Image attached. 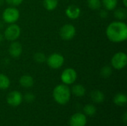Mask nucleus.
<instances>
[{
  "instance_id": "f257e3e1",
  "label": "nucleus",
  "mask_w": 127,
  "mask_h": 126,
  "mask_svg": "<svg viewBox=\"0 0 127 126\" xmlns=\"http://www.w3.org/2000/svg\"><path fill=\"white\" fill-rule=\"evenodd\" d=\"M107 39L114 43H121L127 39V25L124 21L115 20L108 25L106 29Z\"/></svg>"
},
{
  "instance_id": "f03ea898",
  "label": "nucleus",
  "mask_w": 127,
  "mask_h": 126,
  "mask_svg": "<svg viewBox=\"0 0 127 126\" xmlns=\"http://www.w3.org/2000/svg\"><path fill=\"white\" fill-rule=\"evenodd\" d=\"M52 95L57 103L60 105H65L70 101L71 92L68 85L63 83L57 85L54 88Z\"/></svg>"
},
{
  "instance_id": "7ed1b4c3",
  "label": "nucleus",
  "mask_w": 127,
  "mask_h": 126,
  "mask_svg": "<svg viewBox=\"0 0 127 126\" xmlns=\"http://www.w3.org/2000/svg\"><path fill=\"white\" fill-rule=\"evenodd\" d=\"M20 17V12L16 7H6L1 14V18L4 22L6 24L16 23Z\"/></svg>"
},
{
  "instance_id": "20e7f679",
  "label": "nucleus",
  "mask_w": 127,
  "mask_h": 126,
  "mask_svg": "<svg viewBox=\"0 0 127 126\" xmlns=\"http://www.w3.org/2000/svg\"><path fill=\"white\" fill-rule=\"evenodd\" d=\"M127 65V55L125 52L119 51L115 53L111 59V66L115 70H122Z\"/></svg>"
},
{
  "instance_id": "39448f33",
  "label": "nucleus",
  "mask_w": 127,
  "mask_h": 126,
  "mask_svg": "<svg viewBox=\"0 0 127 126\" xmlns=\"http://www.w3.org/2000/svg\"><path fill=\"white\" fill-rule=\"evenodd\" d=\"M21 35V27L16 23L10 24L4 30V38L9 41L13 42L17 40Z\"/></svg>"
},
{
  "instance_id": "423d86ee",
  "label": "nucleus",
  "mask_w": 127,
  "mask_h": 126,
  "mask_svg": "<svg viewBox=\"0 0 127 126\" xmlns=\"http://www.w3.org/2000/svg\"><path fill=\"white\" fill-rule=\"evenodd\" d=\"M45 62L50 68L56 70L60 68L64 65L65 58L60 53H53L46 57Z\"/></svg>"
},
{
  "instance_id": "0eeeda50",
  "label": "nucleus",
  "mask_w": 127,
  "mask_h": 126,
  "mask_svg": "<svg viewBox=\"0 0 127 126\" xmlns=\"http://www.w3.org/2000/svg\"><path fill=\"white\" fill-rule=\"evenodd\" d=\"M77 79V73L76 70L72 68H67L64 69L60 75L62 82L66 85L74 84Z\"/></svg>"
},
{
  "instance_id": "6e6552de",
  "label": "nucleus",
  "mask_w": 127,
  "mask_h": 126,
  "mask_svg": "<svg viewBox=\"0 0 127 126\" xmlns=\"http://www.w3.org/2000/svg\"><path fill=\"white\" fill-rule=\"evenodd\" d=\"M76 27L72 24H65L60 29V36L65 41L71 40L76 35Z\"/></svg>"
},
{
  "instance_id": "1a4fd4ad",
  "label": "nucleus",
  "mask_w": 127,
  "mask_h": 126,
  "mask_svg": "<svg viewBox=\"0 0 127 126\" xmlns=\"http://www.w3.org/2000/svg\"><path fill=\"white\" fill-rule=\"evenodd\" d=\"M22 100H23V96L18 91H10L6 97L7 103L12 107L19 106L22 102Z\"/></svg>"
},
{
  "instance_id": "9d476101",
  "label": "nucleus",
  "mask_w": 127,
  "mask_h": 126,
  "mask_svg": "<svg viewBox=\"0 0 127 126\" xmlns=\"http://www.w3.org/2000/svg\"><path fill=\"white\" fill-rule=\"evenodd\" d=\"M87 123V118L84 114L76 113L73 114L69 120L70 126H86Z\"/></svg>"
},
{
  "instance_id": "9b49d317",
  "label": "nucleus",
  "mask_w": 127,
  "mask_h": 126,
  "mask_svg": "<svg viewBox=\"0 0 127 126\" xmlns=\"http://www.w3.org/2000/svg\"><path fill=\"white\" fill-rule=\"evenodd\" d=\"M65 14L68 19L71 20H76L80 16L81 9L77 5L70 4L65 8Z\"/></svg>"
},
{
  "instance_id": "f8f14e48",
  "label": "nucleus",
  "mask_w": 127,
  "mask_h": 126,
  "mask_svg": "<svg viewBox=\"0 0 127 126\" xmlns=\"http://www.w3.org/2000/svg\"><path fill=\"white\" fill-rule=\"evenodd\" d=\"M8 53L13 58H18L22 53V45L18 41L11 42L8 47Z\"/></svg>"
},
{
  "instance_id": "ddd939ff",
  "label": "nucleus",
  "mask_w": 127,
  "mask_h": 126,
  "mask_svg": "<svg viewBox=\"0 0 127 126\" xmlns=\"http://www.w3.org/2000/svg\"><path fill=\"white\" fill-rule=\"evenodd\" d=\"M19 82L22 87L25 88H30L33 85L34 80H33V78L31 75L25 74V75H22L19 78Z\"/></svg>"
},
{
  "instance_id": "4468645a",
  "label": "nucleus",
  "mask_w": 127,
  "mask_h": 126,
  "mask_svg": "<svg viewBox=\"0 0 127 126\" xmlns=\"http://www.w3.org/2000/svg\"><path fill=\"white\" fill-rule=\"evenodd\" d=\"M90 97L95 103H102L105 100L104 94L100 90H94L90 94Z\"/></svg>"
},
{
  "instance_id": "2eb2a0df",
  "label": "nucleus",
  "mask_w": 127,
  "mask_h": 126,
  "mask_svg": "<svg viewBox=\"0 0 127 126\" xmlns=\"http://www.w3.org/2000/svg\"><path fill=\"white\" fill-rule=\"evenodd\" d=\"M113 15L117 20L124 21L127 18V10L126 7H118L115 8L114 10Z\"/></svg>"
},
{
  "instance_id": "dca6fc26",
  "label": "nucleus",
  "mask_w": 127,
  "mask_h": 126,
  "mask_svg": "<svg viewBox=\"0 0 127 126\" xmlns=\"http://www.w3.org/2000/svg\"><path fill=\"white\" fill-rule=\"evenodd\" d=\"M86 88L81 85V84H76L74 85L71 90V94H73L74 96L77 97H83L85 94H86Z\"/></svg>"
},
{
  "instance_id": "f3484780",
  "label": "nucleus",
  "mask_w": 127,
  "mask_h": 126,
  "mask_svg": "<svg viewBox=\"0 0 127 126\" xmlns=\"http://www.w3.org/2000/svg\"><path fill=\"white\" fill-rule=\"evenodd\" d=\"M113 102L118 106H124L127 102V97L125 94L118 93L115 95L113 98Z\"/></svg>"
},
{
  "instance_id": "a211bd4d",
  "label": "nucleus",
  "mask_w": 127,
  "mask_h": 126,
  "mask_svg": "<svg viewBox=\"0 0 127 126\" xmlns=\"http://www.w3.org/2000/svg\"><path fill=\"white\" fill-rule=\"evenodd\" d=\"M118 0H101L103 8L108 11H113L118 6Z\"/></svg>"
},
{
  "instance_id": "6ab92c4d",
  "label": "nucleus",
  "mask_w": 127,
  "mask_h": 126,
  "mask_svg": "<svg viewBox=\"0 0 127 126\" xmlns=\"http://www.w3.org/2000/svg\"><path fill=\"white\" fill-rule=\"evenodd\" d=\"M42 4L45 10L48 11H53L57 7L59 1L58 0H43Z\"/></svg>"
},
{
  "instance_id": "aec40b11",
  "label": "nucleus",
  "mask_w": 127,
  "mask_h": 126,
  "mask_svg": "<svg viewBox=\"0 0 127 126\" xmlns=\"http://www.w3.org/2000/svg\"><path fill=\"white\" fill-rule=\"evenodd\" d=\"M10 85V80L9 77L4 74H0V90H6Z\"/></svg>"
},
{
  "instance_id": "412c9836",
  "label": "nucleus",
  "mask_w": 127,
  "mask_h": 126,
  "mask_svg": "<svg viewBox=\"0 0 127 126\" xmlns=\"http://www.w3.org/2000/svg\"><path fill=\"white\" fill-rule=\"evenodd\" d=\"M87 5L92 10H99L102 7L101 0H87Z\"/></svg>"
},
{
  "instance_id": "4be33fe9",
  "label": "nucleus",
  "mask_w": 127,
  "mask_h": 126,
  "mask_svg": "<svg viewBox=\"0 0 127 126\" xmlns=\"http://www.w3.org/2000/svg\"><path fill=\"white\" fill-rule=\"evenodd\" d=\"M100 74L104 79H107V78L110 77L111 75L112 74V66H109V65L103 66L100 69Z\"/></svg>"
},
{
  "instance_id": "5701e85b",
  "label": "nucleus",
  "mask_w": 127,
  "mask_h": 126,
  "mask_svg": "<svg viewBox=\"0 0 127 126\" xmlns=\"http://www.w3.org/2000/svg\"><path fill=\"white\" fill-rule=\"evenodd\" d=\"M83 112H84L85 115H87V116H89V117H92V116H94L96 114L97 108H96V107L94 105L87 104L83 108Z\"/></svg>"
},
{
  "instance_id": "b1692460",
  "label": "nucleus",
  "mask_w": 127,
  "mask_h": 126,
  "mask_svg": "<svg viewBox=\"0 0 127 126\" xmlns=\"http://www.w3.org/2000/svg\"><path fill=\"white\" fill-rule=\"evenodd\" d=\"M33 60L39 64H42L46 61V56L42 52H36L33 55Z\"/></svg>"
},
{
  "instance_id": "393cba45",
  "label": "nucleus",
  "mask_w": 127,
  "mask_h": 126,
  "mask_svg": "<svg viewBox=\"0 0 127 126\" xmlns=\"http://www.w3.org/2000/svg\"><path fill=\"white\" fill-rule=\"evenodd\" d=\"M23 1L24 0H4V2L11 7H18L22 4Z\"/></svg>"
},
{
  "instance_id": "a878e982",
  "label": "nucleus",
  "mask_w": 127,
  "mask_h": 126,
  "mask_svg": "<svg viewBox=\"0 0 127 126\" xmlns=\"http://www.w3.org/2000/svg\"><path fill=\"white\" fill-rule=\"evenodd\" d=\"M23 99H24L26 102H33L34 100H35V96H34V94H32V93H27V94H25V96L23 97Z\"/></svg>"
},
{
  "instance_id": "bb28decb",
  "label": "nucleus",
  "mask_w": 127,
  "mask_h": 126,
  "mask_svg": "<svg viewBox=\"0 0 127 126\" xmlns=\"http://www.w3.org/2000/svg\"><path fill=\"white\" fill-rule=\"evenodd\" d=\"M108 12H109V11L106 10H105L104 8H103V10H100V13H99L100 17L102 18V19H106L107 16H108V15H109V13H108Z\"/></svg>"
},
{
  "instance_id": "cd10ccee",
  "label": "nucleus",
  "mask_w": 127,
  "mask_h": 126,
  "mask_svg": "<svg viewBox=\"0 0 127 126\" xmlns=\"http://www.w3.org/2000/svg\"><path fill=\"white\" fill-rule=\"evenodd\" d=\"M122 120H123V122L124 123H126L127 121V113H124V115H123V117H122Z\"/></svg>"
},
{
  "instance_id": "c85d7f7f",
  "label": "nucleus",
  "mask_w": 127,
  "mask_h": 126,
  "mask_svg": "<svg viewBox=\"0 0 127 126\" xmlns=\"http://www.w3.org/2000/svg\"><path fill=\"white\" fill-rule=\"evenodd\" d=\"M122 3L124 5V7H127V0H122Z\"/></svg>"
},
{
  "instance_id": "c756f323",
  "label": "nucleus",
  "mask_w": 127,
  "mask_h": 126,
  "mask_svg": "<svg viewBox=\"0 0 127 126\" xmlns=\"http://www.w3.org/2000/svg\"><path fill=\"white\" fill-rule=\"evenodd\" d=\"M4 38L3 34L0 33V43H1V42H2V41L4 40Z\"/></svg>"
},
{
  "instance_id": "7c9ffc66",
  "label": "nucleus",
  "mask_w": 127,
  "mask_h": 126,
  "mask_svg": "<svg viewBox=\"0 0 127 126\" xmlns=\"http://www.w3.org/2000/svg\"><path fill=\"white\" fill-rule=\"evenodd\" d=\"M4 3V0H0V6H1Z\"/></svg>"
}]
</instances>
